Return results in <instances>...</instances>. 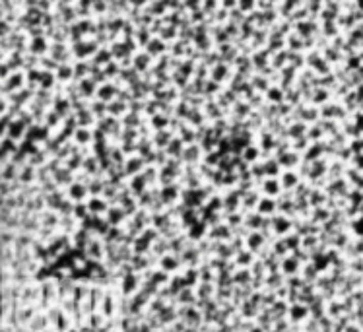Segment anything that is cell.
Masks as SVG:
<instances>
[{"label":"cell","mask_w":363,"mask_h":332,"mask_svg":"<svg viewBox=\"0 0 363 332\" xmlns=\"http://www.w3.org/2000/svg\"><path fill=\"white\" fill-rule=\"evenodd\" d=\"M124 218V214H122L119 208L115 210V208H111L109 212H107V221H109V225H119V221Z\"/></svg>","instance_id":"cell-15"},{"label":"cell","mask_w":363,"mask_h":332,"mask_svg":"<svg viewBox=\"0 0 363 332\" xmlns=\"http://www.w3.org/2000/svg\"><path fill=\"white\" fill-rule=\"evenodd\" d=\"M301 278H303L307 284H317V280H319V270H317V266L313 264V262L303 264V268H301Z\"/></svg>","instance_id":"cell-13"},{"label":"cell","mask_w":363,"mask_h":332,"mask_svg":"<svg viewBox=\"0 0 363 332\" xmlns=\"http://www.w3.org/2000/svg\"><path fill=\"white\" fill-rule=\"evenodd\" d=\"M84 255L88 256L89 260L103 262V260H105V255H107L105 239H103V237H97V235H91V239H89L86 249H84Z\"/></svg>","instance_id":"cell-2"},{"label":"cell","mask_w":363,"mask_h":332,"mask_svg":"<svg viewBox=\"0 0 363 332\" xmlns=\"http://www.w3.org/2000/svg\"><path fill=\"white\" fill-rule=\"evenodd\" d=\"M309 317H311V309H309V305L305 303H289V311H287V319L291 324H303V322L307 321Z\"/></svg>","instance_id":"cell-4"},{"label":"cell","mask_w":363,"mask_h":332,"mask_svg":"<svg viewBox=\"0 0 363 332\" xmlns=\"http://www.w3.org/2000/svg\"><path fill=\"white\" fill-rule=\"evenodd\" d=\"M29 332H49L51 330V321H49V315H47V311H37L35 313V317H33L29 324L25 326Z\"/></svg>","instance_id":"cell-6"},{"label":"cell","mask_w":363,"mask_h":332,"mask_svg":"<svg viewBox=\"0 0 363 332\" xmlns=\"http://www.w3.org/2000/svg\"><path fill=\"white\" fill-rule=\"evenodd\" d=\"M268 243L266 241V235L262 231H251L247 235V239H245V247L249 249V251H253V253H260V249H262L264 245Z\"/></svg>","instance_id":"cell-8"},{"label":"cell","mask_w":363,"mask_h":332,"mask_svg":"<svg viewBox=\"0 0 363 332\" xmlns=\"http://www.w3.org/2000/svg\"><path fill=\"white\" fill-rule=\"evenodd\" d=\"M88 208L91 210L93 216H99V214H103V212H109L107 210V204H105L103 200H91V204H89Z\"/></svg>","instance_id":"cell-14"},{"label":"cell","mask_w":363,"mask_h":332,"mask_svg":"<svg viewBox=\"0 0 363 332\" xmlns=\"http://www.w3.org/2000/svg\"><path fill=\"white\" fill-rule=\"evenodd\" d=\"M117 286H119V291L124 297H132L136 291H140V288H142V276L138 272H130V274L122 276L117 282Z\"/></svg>","instance_id":"cell-3"},{"label":"cell","mask_w":363,"mask_h":332,"mask_svg":"<svg viewBox=\"0 0 363 332\" xmlns=\"http://www.w3.org/2000/svg\"><path fill=\"white\" fill-rule=\"evenodd\" d=\"M301 268H303V262L291 253V255H287L282 258L280 272H282L286 278H289V276H295V274H301Z\"/></svg>","instance_id":"cell-5"},{"label":"cell","mask_w":363,"mask_h":332,"mask_svg":"<svg viewBox=\"0 0 363 332\" xmlns=\"http://www.w3.org/2000/svg\"><path fill=\"white\" fill-rule=\"evenodd\" d=\"M41 284V297H39V309L47 311L58 303V278H45Z\"/></svg>","instance_id":"cell-1"},{"label":"cell","mask_w":363,"mask_h":332,"mask_svg":"<svg viewBox=\"0 0 363 332\" xmlns=\"http://www.w3.org/2000/svg\"><path fill=\"white\" fill-rule=\"evenodd\" d=\"M157 266H159L161 270H165V272H169V274H175V272H179L185 264H183V260H181V255L167 253V255H163L159 258V264Z\"/></svg>","instance_id":"cell-7"},{"label":"cell","mask_w":363,"mask_h":332,"mask_svg":"<svg viewBox=\"0 0 363 332\" xmlns=\"http://www.w3.org/2000/svg\"><path fill=\"white\" fill-rule=\"evenodd\" d=\"M293 229H295V227L291 225V221L287 220V218H274V220H272V231H274L276 235H280V237H286V235H289Z\"/></svg>","instance_id":"cell-10"},{"label":"cell","mask_w":363,"mask_h":332,"mask_svg":"<svg viewBox=\"0 0 363 332\" xmlns=\"http://www.w3.org/2000/svg\"><path fill=\"white\" fill-rule=\"evenodd\" d=\"M256 253H253V251H249L247 247L243 249V251H239L237 255H235V258H233V262H235V266L237 268H251V266L256 262Z\"/></svg>","instance_id":"cell-9"},{"label":"cell","mask_w":363,"mask_h":332,"mask_svg":"<svg viewBox=\"0 0 363 332\" xmlns=\"http://www.w3.org/2000/svg\"><path fill=\"white\" fill-rule=\"evenodd\" d=\"M249 332H268V330H264L262 326H258V324L254 322V326H253V328H251V330H249Z\"/></svg>","instance_id":"cell-17"},{"label":"cell","mask_w":363,"mask_h":332,"mask_svg":"<svg viewBox=\"0 0 363 332\" xmlns=\"http://www.w3.org/2000/svg\"><path fill=\"white\" fill-rule=\"evenodd\" d=\"M194 291H196V297L198 301L200 299H212L214 295H216V284H208V282H200L196 288H194Z\"/></svg>","instance_id":"cell-12"},{"label":"cell","mask_w":363,"mask_h":332,"mask_svg":"<svg viewBox=\"0 0 363 332\" xmlns=\"http://www.w3.org/2000/svg\"><path fill=\"white\" fill-rule=\"evenodd\" d=\"M258 208H260V214H262V216H270V214H274L276 204H274V202H268V200H264Z\"/></svg>","instance_id":"cell-16"},{"label":"cell","mask_w":363,"mask_h":332,"mask_svg":"<svg viewBox=\"0 0 363 332\" xmlns=\"http://www.w3.org/2000/svg\"><path fill=\"white\" fill-rule=\"evenodd\" d=\"M196 291H194V288H190V286H187V288H183L179 293H177V305H196Z\"/></svg>","instance_id":"cell-11"}]
</instances>
